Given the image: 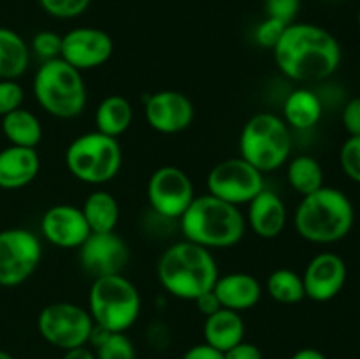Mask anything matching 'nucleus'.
<instances>
[{
	"label": "nucleus",
	"instance_id": "obj_26",
	"mask_svg": "<svg viewBox=\"0 0 360 359\" xmlns=\"http://www.w3.org/2000/svg\"><path fill=\"white\" fill-rule=\"evenodd\" d=\"M2 132L13 146L35 148L42 141V125L37 116L20 108L2 116Z\"/></svg>",
	"mask_w": 360,
	"mask_h": 359
},
{
	"label": "nucleus",
	"instance_id": "obj_37",
	"mask_svg": "<svg viewBox=\"0 0 360 359\" xmlns=\"http://www.w3.org/2000/svg\"><path fill=\"white\" fill-rule=\"evenodd\" d=\"M224 359H264V354L255 344L243 340L232 348L225 351Z\"/></svg>",
	"mask_w": 360,
	"mask_h": 359
},
{
	"label": "nucleus",
	"instance_id": "obj_1",
	"mask_svg": "<svg viewBox=\"0 0 360 359\" xmlns=\"http://www.w3.org/2000/svg\"><path fill=\"white\" fill-rule=\"evenodd\" d=\"M273 55L280 73L288 80L315 83L340 69L341 46L327 28L294 21L287 25Z\"/></svg>",
	"mask_w": 360,
	"mask_h": 359
},
{
	"label": "nucleus",
	"instance_id": "obj_11",
	"mask_svg": "<svg viewBox=\"0 0 360 359\" xmlns=\"http://www.w3.org/2000/svg\"><path fill=\"white\" fill-rule=\"evenodd\" d=\"M42 259V245L28 229L13 227L0 231V285L16 287L25 284Z\"/></svg>",
	"mask_w": 360,
	"mask_h": 359
},
{
	"label": "nucleus",
	"instance_id": "obj_35",
	"mask_svg": "<svg viewBox=\"0 0 360 359\" xmlns=\"http://www.w3.org/2000/svg\"><path fill=\"white\" fill-rule=\"evenodd\" d=\"M264 4L267 16L285 25L294 23L301 9V0H264Z\"/></svg>",
	"mask_w": 360,
	"mask_h": 359
},
{
	"label": "nucleus",
	"instance_id": "obj_43",
	"mask_svg": "<svg viewBox=\"0 0 360 359\" xmlns=\"http://www.w3.org/2000/svg\"><path fill=\"white\" fill-rule=\"evenodd\" d=\"M357 20H359V28H360V9H359V16H357Z\"/></svg>",
	"mask_w": 360,
	"mask_h": 359
},
{
	"label": "nucleus",
	"instance_id": "obj_27",
	"mask_svg": "<svg viewBox=\"0 0 360 359\" xmlns=\"http://www.w3.org/2000/svg\"><path fill=\"white\" fill-rule=\"evenodd\" d=\"M288 185L302 197L323 187V169L316 158L297 155L287 162Z\"/></svg>",
	"mask_w": 360,
	"mask_h": 359
},
{
	"label": "nucleus",
	"instance_id": "obj_16",
	"mask_svg": "<svg viewBox=\"0 0 360 359\" xmlns=\"http://www.w3.org/2000/svg\"><path fill=\"white\" fill-rule=\"evenodd\" d=\"M301 277L306 298L316 303H327L336 298L347 284V263L338 253L322 252L309 260Z\"/></svg>",
	"mask_w": 360,
	"mask_h": 359
},
{
	"label": "nucleus",
	"instance_id": "obj_19",
	"mask_svg": "<svg viewBox=\"0 0 360 359\" xmlns=\"http://www.w3.org/2000/svg\"><path fill=\"white\" fill-rule=\"evenodd\" d=\"M213 292L217 294L221 308L241 313L257 306L262 298V285L253 275L234 271L218 277L213 285Z\"/></svg>",
	"mask_w": 360,
	"mask_h": 359
},
{
	"label": "nucleus",
	"instance_id": "obj_5",
	"mask_svg": "<svg viewBox=\"0 0 360 359\" xmlns=\"http://www.w3.org/2000/svg\"><path fill=\"white\" fill-rule=\"evenodd\" d=\"M32 88L37 104L55 118H76L86 108L88 95L83 73L62 58L42 62Z\"/></svg>",
	"mask_w": 360,
	"mask_h": 359
},
{
	"label": "nucleus",
	"instance_id": "obj_15",
	"mask_svg": "<svg viewBox=\"0 0 360 359\" xmlns=\"http://www.w3.org/2000/svg\"><path fill=\"white\" fill-rule=\"evenodd\" d=\"M144 118L155 132L172 136L192 125L195 109L183 92L160 90L148 97L144 104Z\"/></svg>",
	"mask_w": 360,
	"mask_h": 359
},
{
	"label": "nucleus",
	"instance_id": "obj_6",
	"mask_svg": "<svg viewBox=\"0 0 360 359\" xmlns=\"http://www.w3.org/2000/svg\"><path fill=\"white\" fill-rule=\"evenodd\" d=\"M283 118L273 113H257L245 123L239 136V157L259 169L271 172L290 160L292 132Z\"/></svg>",
	"mask_w": 360,
	"mask_h": 359
},
{
	"label": "nucleus",
	"instance_id": "obj_40",
	"mask_svg": "<svg viewBox=\"0 0 360 359\" xmlns=\"http://www.w3.org/2000/svg\"><path fill=\"white\" fill-rule=\"evenodd\" d=\"M62 359H97L95 352L91 348H88L86 345L83 347H76V348H70V351H65Z\"/></svg>",
	"mask_w": 360,
	"mask_h": 359
},
{
	"label": "nucleus",
	"instance_id": "obj_23",
	"mask_svg": "<svg viewBox=\"0 0 360 359\" xmlns=\"http://www.w3.org/2000/svg\"><path fill=\"white\" fill-rule=\"evenodd\" d=\"M132 120L134 108L123 95H108L95 109V130L116 139L130 129Z\"/></svg>",
	"mask_w": 360,
	"mask_h": 359
},
{
	"label": "nucleus",
	"instance_id": "obj_29",
	"mask_svg": "<svg viewBox=\"0 0 360 359\" xmlns=\"http://www.w3.org/2000/svg\"><path fill=\"white\" fill-rule=\"evenodd\" d=\"M97 359H136V347L125 333H109L98 347H95Z\"/></svg>",
	"mask_w": 360,
	"mask_h": 359
},
{
	"label": "nucleus",
	"instance_id": "obj_20",
	"mask_svg": "<svg viewBox=\"0 0 360 359\" xmlns=\"http://www.w3.org/2000/svg\"><path fill=\"white\" fill-rule=\"evenodd\" d=\"M39 171H41V157L35 148L9 144L0 150V189H23L37 178Z\"/></svg>",
	"mask_w": 360,
	"mask_h": 359
},
{
	"label": "nucleus",
	"instance_id": "obj_2",
	"mask_svg": "<svg viewBox=\"0 0 360 359\" xmlns=\"http://www.w3.org/2000/svg\"><path fill=\"white\" fill-rule=\"evenodd\" d=\"M157 277L165 292L178 299L193 301L213 289L220 273L211 250L183 239L162 253Z\"/></svg>",
	"mask_w": 360,
	"mask_h": 359
},
{
	"label": "nucleus",
	"instance_id": "obj_36",
	"mask_svg": "<svg viewBox=\"0 0 360 359\" xmlns=\"http://www.w3.org/2000/svg\"><path fill=\"white\" fill-rule=\"evenodd\" d=\"M341 122L348 136H360V97H354L345 104Z\"/></svg>",
	"mask_w": 360,
	"mask_h": 359
},
{
	"label": "nucleus",
	"instance_id": "obj_7",
	"mask_svg": "<svg viewBox=\"0 0 360 359\" xmlns=\"http://www.w3.org/2000/svg\"><path fill=\"white\" fill-rule=\"evenodd\" d=\"M88 313L94 324L109 333H125L139 319L141 294L123 273L94 278L88 292Z\"/></svg>",
	"mask_w": 360,
	"mask_h": 359
},
{
	"label": "nucleus",
	"instance_id": "obj_10",
	"mask_svg": "<svg viewBox=\"0 0 360 359\" xmlns=\"http://www.w3.org/2000/svg\"><path fill=\"white\" fill-rule=\"evenodd\" d=\"M207 194L234 206L248 204L266 189L264 172L253 168L243 157H231L218 162L207 175Z\"/></svg>",
	"mask_w": 360,
	"mask_h": 359
},
{
	"label": "nucleus",
	"instance_id": "obj_28",
	"mask_svg": "<svg viewBox=\"0 0 360 359\" xmlns=\"http://www.w3.org/2000/svg\"><path fill=\"white\" fill-rule=\"evenodd\" d=\"M266 291L281 305H297L306 298L302 277L288 267H278L267 277Z\"/></svg>",
	"mask_w": 360,
	"mask_h": 359
},
{
	"label": "nucleus",
	"instance_id": "obj_17",
	"mask_svg": "<svg viewBox=\"0 0 360 359\" xmlns=\"http://www.w3.org/2000/svg\"><path fill=\"white\" fill-rule=\"evenodd\" d=\"M41 234L58 248H79L91 231L79 206L55 204L42 215Z\"/></svg>",
	"mask_w": 360,
	"mask_h": 359
},
{
	"label": "nucleus",
	"instance_id": "obj_33",
	"mask_svg": "<svg viewBox=\"0 0 360 359\" xmlns=\"http://www.w3.org/2000/svg\"><path fill=\"white\" fill-rule=\"evenodd\" d=\"M25 92L16 80H0V116L23 108Z\"/></svg>",
	"mask_w": 360,
	"mask_h": 359
},
{
	"label": "nucleus",
	"instance_id": "obj_24",
	"mask_svg": "<svg viewBox=\"0 0 360 359\" xmlns=\"http://www.w3.org/2000/svg\"><path fill=\"white\" fill-rule=\"evenodd\" d=\"M30 63V48L18 32L0 27V80H18Z\"/></svg>",
	"mask_w": 360,
	"mask_h": 359
},
{
	"label": "nucleus",
	"instance_id": "obj_8",
	"mask_svg": "<svg viewBox=\"0 0 360 359\" xmlns=\"http://www.w3.org/2000/svg\"><path fill=\"white\" fill-rule=\"evenodd\" d=\"M123 153L116 137L86 132L70 141L65 150V165L70 175L88 185H104L122 169Z\"/></svg>",
	"mask_w": 360,
	"mask_h": 359
},
{
	"label": "nucleus",
	"instance_id": "obj_39",
	"mask_svg": "<svg viewBox=\"0 0 360 359\" xmlns=\"http://www.w3.org/2000/svg\"><path fill=\"white\" fill-rule=\"evenodd\" d=\"M193 301H195L197 310H199V312L206 317L213 315L214 312H218V310L221 308L220 301H218V298H217V294L213 292V289L207 292H204V294H200L199 298L193 299Z\"/></svg>",
	"mask_w": 360,
	"mask_h": 359
},
{
	"label": "nucleus",
	"instance_id": "obj_42",
	"mask_svg": "<svg viewBox=\"0 0 360 359\" xmlns=\"http://www.w3.org/2000/svg\"><path fill=\"white\" fill-rule=\"evenodd\" d=\"M0 359H14L13 355L9 354V352H6V351H0Z\"/></svg>",
	"mask_w": 360,
	"mask_h": 359
},
{
	"label": "nucleus",
	"instance_id": "obj_9",
	"mask_svg": "<svg viewBox=\"0 0 360 359\" xmlns=\"http://www.w3.org/2000/svg\"><path fill=\"white\" fill-rule=\"evenodd\" d=\"M94 326L88 310L70 301L49 303L37 317L39 334L49 345L62 351L86 345Z\"/></svg>",
	"mask_w": 360,
	"mask_h": 359
},
{
	"label": "nucleus",
	"instance_id": "obj_12",
	"mask_svg": "<svg viewBox=\"0 0 360 359\" xmlns=\"http://www.w3.org/2000/svg\"><path fill=\"white\" fill-rule=\"evenodd\" d=\"M148 203L158 217L165 220H179L192 201L195 189L183 169L176 165H162L148 180Z\"/></svg>",
	"mask_w": 360,
	"mask_h": 359
},
{
	"label": "nucleus",
	"instance_id": "obj_41",
	"mask_svg": "<svg viewBox=\"0 0 360 359\" xmlns=\"http://www.w3.org/2000/svg\"><path fill=\"white\" fill-rule=\"evenodd\" d=\"M290 359H327V355L323 354V352H320L319 348L306 347V348H301V351L295 352Z\"/></svg>",
	"mask_w": 360,
	"mask_h": 359
},
{
	"label": "nucleus",
	"instance_id": "obj_31",
	"mask_svg": "<svg viewBox=\"0 0 360 359\" xmlns=\"http://www.w3.org/2000/svg\"><path fill=\"white\" fill-rule=\"evenodd\" d=\"M340 164L345 175L360 185V136H350L340 150Z\"/></svg>",
	"mask_w": 360,
	"mask_h": 359
},
{
	"label": "nucleus",
	"instance_id": "obj_21",
	"mask_svg": "<svg viewBox=\"0 0 360 359\" xmlns=\"http://www.w3.org/2000/svg\"><path fill=\"white\" fill-rule=\"evenodd\" d=\"M202 333L204 344L225 352L245 340V320L239 312L220 308L213 315L206 317Z\"/></svg>",
	"mask_w": 360,
	"mask_h": 359
},
{
	"label": "nucleus",
	"instance_id": "obj_32",
	"mask_svg": "<svg viewBox=\"0 0 360 359\" xmlns=\"http://www.w3.org/2000/svg\"><path fill=\"white\" fill-rule=\"evenodd\" d=\"M32 51H34L42 62L60 58V55H62V35H58L56 32L51 30L39 32V34H35L34 39H32Z\"/></svg>",
	"mask_w": 360,
	"mask_h": 359
},
{
	"label": "nucleus",
	"instance_id": "obj_22",
	"mask_svg": "<svg viewBox=\"0 0 360 359\" xmlns=\"http://www.w3.org/2000/svg\"><path fill=\"white\" fill-rule=\"evenodd\" d=\"M323 113L322 101L315 92L297 88L290 92L283 102V120L290 129L308 130L320 122Z\"/></svg>",
	"mask_w": 360,
	"mask_h": 359
},
{
	"label": "nucleus",
	"instance_id": "obj_14",
	"mask_svg": "<svg viewBox=\"0 0 360 359\" xmlns=\"http://www.w3.org/2000/svg\"><path fill=\"white\" fill-rule=\"evenodd\" d=\"M77 250L81 267L94 278L123 273L129 263V246L115 231L91 232Z\"/></svg>",
	"mask_w": 360,
	"mask_h": 359
},
{
	"label": "nucleus",
	"instance_id": "obj_4",
	"mask_svg": "<svg viewBox=\"0 0 360 359\" xmlns=\"http://www.w3.org/2000/svg\"><path fill=\"white\" fill-rule=\"evenodd\" d=\"M179 227L185 239L204 248H231L245 236L246 218L238 206L206 194L195 196L179 218Z\"/></svg>",
	"mask_w": 360,
	"mask_h": 359
},
{
	"label": "nucleus",
	"instance_id": "obj_3",
	"mask_svg": "<svg viewBox=\"0 0 360 359\" xmlns=\"http://www.w3.org/2000/svg\"><path fill=\"white\" fill-rule=\"evenodd\" d=\"M355 210L350 197L340 189L326 187L301 199L294 225L302 239L315 245H333L350 234Z\"/></svg>",
	"mask_w": 360,
	"mask_h": 359
},
{
	"label": "nucleus",
	"instance_id": "obj_13",
	"mask_svg": "<svg viewBox=\"0 0 360 359\" xmlns=\"http://www.w3.org/2000/svg\"><path fill=\"white\" fill-rule=\"evenodd\" d=\"M115 44L111 35L102 28L77 27L62 35V55L60 58L77 69H98L111 60Z\"/></svg>",
	"mask_w": 360,
	"mask_h": 359
},
{
	"label": "nucleus",
	"instance_id": "obj_18",
	"mask_svg": "<svg viewBox=\"0 0 360 359\" xmlns=\"http://www.w3.org/2000/svg\"><path fill=\"white\" fill-rule=\"evenodd\" d=\"M246 222L262 239H274L283 232L287 224V206L274 190L264 189L248 203Z\"/></svg>",
	"mask_w": 360,
	"mask_h": 359
},
{
	"label": "nucleus",
	"instance_id": "obj_30",
	"mask_svg": "<svg viewBox=\"0 0 360 359\" xmlns=\"http://www.w3.org/2000/svg\"><path fill=\"white\" fill-rule=\"evenodd\" d=\"M90 4L91 0H39L42 11L56 20H72L81 16Z\"/></svg>",
	"mask_w": 360,
	"mask_h": 359
},
{
	"label": "nucleus",
	"instance_id": "obj_34",
	"mask_svg": "<svg viewBox=\"0 0 360 359\" xmlns=\"http://www.w3.org/2000/svg\"><path fill=\"white\" fill-rule=\"evenodd\" d=\"M287 25L281 23V21L274 20V18L267 16L266 20L260 21L255 28V41L257 44L262 46V48L273 49L276 46V42L280 41V37L283 35Z\"/></svg>",
	"mask_w": 360,
	"mask_h": 359
},
{
	"label": "nucleus",
	"instance_id": "obj_25",
	"mask_svg": "<svg viewBox=\"0 0 360 359\" xmlns=\"http://www.w3.org/2000/svg\"><path fill=\"white\" fill-rule=\"evenodd\" d=\"M91 232L115 231L120 220V204L108 190H94L81 206Z\"/></svg>",
	"mask_w": 360,
	"mask_h": 359
},
{
	"label": "nucleus",
	"instance_id": "obj_38",
	"mask_svg": "<svg viewBox=\"0 0 360 359\" xmlns=\"http://www.w3.org/2000/svg\"><path fill=\"white\" fill-rule=\"evenodd\" d=\"M181 359H224V352L217 351L207 344H199L190 347Z\"/></svg>",
	"mask_w": 360,
	"mask_h": 359
}]
</instances>
